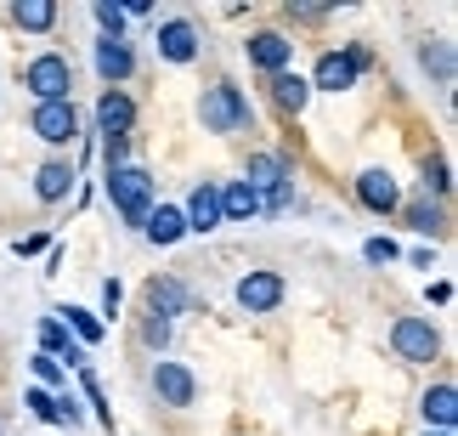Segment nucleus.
I'll return each mask as SVG.
<instances>
[{"label":"nucleus","mask_w":458,"mask_h":436,"mask_svg":"<svg viewBox=\"0 0 458 436\" xmlns=\"http://www.w3.org/2000/svg\"><path fill=\"white\" fill-rule=\"evenodd\" d=\"M40 352H46V357H57V363H85V346L68 335L57 318H46V323H40Z\"/></svg>","instance_id":"obj_20"},{"label":"nucleus","mask_w":458,"mask_h":436,"mask_svg":"<svg viewBox=\"0 0 458 436\" xmlns=\"http://www.w3.org/2000/svg\"><path fill=\"white\" fill-rule=\"evenodd\" d=\"M199 119H204V131H216V136H233V131H250V97L238 91L233 80H216L204 91V102H199Z\"/></svg>","instance_id":"obj_2"},{"label":"nucleus","mask_w":458,"mask_h":436,"mask_svg":"<svg viewBox=\"0 0 458 436\" xmlns=\"http://www.w3.org/2000/svg\"><path fill=\"white\" fill-rule=\"evenodd\" d=\"M142 340L153 346V352H165V346H170V323H165V318H153V312H148V323H142Z\"/></svg>","instance_id":"obj_33"},{"label":"nucleus","mask_w":458,"mask_h":436,"mask_svg":"<svg viewBox=\"0 0 458 436\" xmlns=\"http://www.w3.org/2000/svg\"><path fill=\"white\" fill-rule=\"evenodd\" d=\"M119 306H125V284L108 278V284H102V318H119Z\"/></svg>","instance_id":"obj_34"},{"label":"nucleus","mask_w":458,"mask_h":436,"mask_svg":"<svg viewBox=\"0 0 458 436\" xmlns=\"http://www.w3.org/2000/svg\"><path fill=\"white\" fill-rule=\"evenodd\" d=\"M243 51H250V63H255V68H267V74H284V68L294 63V46H289L277 29L250 34V46H243Z\"/></svg>","instance_id":"obj_12"},{"label":"nucleus","mask_w":458,"mask_h":436,"mask_svg":"<svg viewBox=\"0 0 458 436\" xmlns=\"http://www.w3.org/2000/svg\"><path fill=\"white\" fill-rule=\"evenodd\" d=\"M23 85L34 91V102H68V91H74V63L63 51H40L23 68Z\"/></svg>","instance_id":"obj_3"},{"label":"nucleus","mask_w":458,"mask_h":436,"mask_svg":"<svg viewBox=\"0 0 458 436\" xmlns=\"http://www.w3.org/2000/svg\"><path fill=\"white\" fill-rule=\"evenodd\" d=\"M23 408H34V420H46V425H63V408H57V397H51V391H29Z\"/></svg>","instance_id":"obj_29"},{"label":"nucleus","mask_w":458,"mask_h":436,"mask_svg":"<svg viewBox=\"0 0 458 436\" xmlns=\"http://www.w3.org/2000/svg\"><path fill=\"white\" fill-rule=\"evenodd\" d=\"M260 216V193H250L243 182H226L221 187V221H250Z\"/></svg>","instance_id":"obj_22"},{"label":"nucleus","mask_w":458,"mask_h":436,"mask_svg":"<svg viewBox=\"0 0 458 436\" xmlns=\"http://www.w3.org/2000/svg\"><path fill=\"white\" fill-rule=\"evenodd\" d=\"M102 187H108V199H114V210L125 216L131 227H142L148 210H153V193H158V182H153V170L142 165H125V170H108L102 176Z\"/></svg>","instance_id":"obj_1"},{"label":"nucleus","mask_w":458,"mask_h":436,"mask_svg":"<svg viewBox=\"0 0 458 436\" xmlns=\"http://www.w3.org/2000/svg\"><path fill=\"white\" fill-rule=\"evenodd\" d=\"M402 216H408V227H413V233H442V210H436L430 199L408 204V210H402Z\"/></svg>","instance_id":"obj_27"},{"label":"nucleus","mask_w":458,"mask_h":436,"mask_svg":"<svg viewBox=\"0 0 458 436\" xmlns=\"http://www.w3.org/2000/svg\"><path fill=\"white\" fill-rule=\"evenodd\" d=\"M289 199H294V176H289L284 187H272V193H260V210H284Z\"/></svg>","instance_id":"obj_36"},{"label":"nucleus","mask_w":458,"mask_h":436,"mask_svg":"<svg viewBox=\"0 0 458 436\" xmlns=\"http://www.w3.org/2000/svg\"><path fill=\"white\" fill-rule=\"evenodd\" d=\"M80 386H85V397H91V408H97V420H102V425H114V408H108V397H102V386H97V374H91V369H85V374H80Z\"/></svg>","instance_id":"obj_32"},{"label":"nucleus","mask_w":458,"mask_h":436,"mask_svg":"<svg viewBox=\"0 0 458 436\" xmlns=\"http://www.w3.org/2000/svg\"><path fill=\"white\" fill-rule=\"evenodd\" d=\"M12 23L29 29V34H46V29H57V6H51V0H17Z\"/></svg>","instance_id":"obj_23"},{"label":"nucleus","mask_w":458,"mask_h":436,"mask_svg":"<svg viewBox=\"0 0 458 436\" xmlns=\"http://www.w3.org/2000/svg\"><path fill=\"white\" fill-rule=\"evenodd\" d=\"M447 187H453V170L442 153H425V199H447Z\"/></svg>","instance_id":"obj_25"},{"label":"nucleus","mask_w":458,"mask_h":436,"mask_svg":"<svg viewBox=\"0 0 458 436\" xmlns=\"http://www.w3.org/2000/svg\"><path fill=\"white\" fill-rule=\"evenodd\" d=\"M74 165H68V159H46L40 170H34V199H40V204H63L68 193H74Z\"/></svg>","instance_id":"obj_14"},{"label":"nucleus","mask_w":458,"mask_h":436,"mask_svg":"<svg viewBox=\"0 0 458 436\" xmlns=\"http://www.w3.org/2000/svg\"><path fill=\"white\" fill-rule=\"evenodd\" d=\"M357 199H362V210H374V216H396L402 210V187H396L391 170H362Z\"/></svg>","instance_id":"obj_8"},{"label":"nucleus","mask_w":458,"mask_h":436,"mask_svg":"<svg viewBox=\"0 0 458 436\" xmlns=\"http://www.w3.org/2000/svg\"><path fill=\"white\" fill-rule=\"evenodd\" d=\"M142 233L158 244V250H170V244H182V238H187V221H182V210H175V204H158V210H148Z\"/></svg>","instance_id":"obj_18"},{"label":"nucleus","mask_w":458,"mask_h":436,"mask_svg":"<svg viewBox=\"0 0 458 436\" xmlns=\"http://www.w3.org/2000/svg\"><path fill=\"white\" fill-rule=\"evenodd\" d=\"M425 436H453V431H425Z\"/></svg>","instance_id":"obj_38"},{"label":"nucleus","mask_w":458,"mask_h":436,"mask_svg":"<svg viewBox=\"0 0 458 436\" xmlns=\"http://www.w3.org/2000/svg\"><path fill=\"white\" fill-rule=\"evenodd\" d=\"M158 57H165V63H192V57H199V29H192V17H170V23H158Z\"/></svg>","instance_id":"obj_10"},{"label":"nucleus","mask_w":458,"mask_h":436,"mask_svg":"<svg viewBox=\"0 0 458 436\" xmlns=\"http://www.w3.org/2000/svg\"><path fill=\"white\" fill-rule=\"evenodd\" d=\"M29 369H34V374H40V386H57V391H63V363H57V357H46V352H34V357H29Z\"/></svg>","instance_id":"obj_31"},{"label":"nucleus","mask_w":458,"mask_h":436,"mask_svg":"<svg viewBox=\"0 0 458 436\" xmlns=\"http://www.w3.org/2000/svg\"><path fill=\"white\" fill-rule=\"evenodd\" d=\"M34 136H40L46 148H68L80 136V108H74V97L68 102H34Z\"/></svg>","instance_id":"obj_6"},{"label":"nucleus","mask_w":458,"mask_h":436,"mask_svg":"<svg viewBox=\"0 0 458 436\" xmlns=\"http://www.w3.org/2000/svg\"><path fill=\"white\" fill-rule=\"evenodd\" d=\"M57 318H68L63 329H74L80 346H97L102 335H108V329H102V318H97V312H85V306H68V312H57Z\"/></svg>","instance_id":"obj_24"},{"label":"nucleus","mask_w":458,"mask_h":436,"mask_svg":"<svg viewBox=\"0 0 458 436\" xmlns=\"http://www.w3.org/2000/svg\"><path fill=\"white\" fill-rule=\"evenodd\" d=\"M182 221H187V233H216V227H221V182H199V187H192Z\"/></svg>","instance_id":"obj_9"},{"label":"nucleus","mask_w":458,"mask_h":436,"mask_svg":"<svg viewBox=\"0 0 458 436\" xmlns=\"http://www.w3.org/2000/svg\"><path fill=\"white\" fill-rule=\"evenodd\" d=\"M97 23H102V40H125V12L114 6V0H97Z\"/></svg>","instance_id":"obj_28"},{"label":"nucleus","mask_w":458,"mask_h":436,"mask_svg":"<svg viewBox=\"0 0 458 436\" xmlns=\"http://www.w3.org/2000/svg\"><path fill=\"white\" fill-rule=\"evenodd\" d=\"M419 414H425V431H453V420H458V391H453V380L430 386L425 403H419Z\"/></svg>","instance_id":"obj_17"},{"label":"nucleus","mask_w":458,"mask_h":436,"mask_svg":"<svg viewBox=\"0 0 458 436\" xmlns=\"http://www.w3.org/2000/svg\"><path fill=\"white\" fill-rule=\"evenodd\" d=\"M97 74L108 80V91H119V85L136 74V51H131V40H97Z\"/></svg>","instance_id":"obj_13"},{"label":"nucleus","mask_w":458,"mask_h":436,"mask_svg":"<svg viewBox=\"0 0 458 436\" xmlns=\"http://www.w3.org/2000/svg\"><path fill=\"white\" fill-rule=\"evenodd\" d=\"M419 63H425V68H430V74L442 80V85H453V46H442V40H430L425 51H419Z\"/></svg>","instance_id":"obj_26"},{"label":"nucleus","mask_w":458,"mask_h":436,"mask_svg":"<svg viewBox=\"0 0 458 436\" xmlns=\"http://www.w3.org/2000/svg\"><path fill=\"white\" fill-rule=\"evenodd\" d=\"M362 255L374 261V267H385V261H396V244H391V238H368V244H362Z\"/></svg>","instance_id":"obj_35"},{"label":"nucleus","mask_w":458,"mask_h":436,"mask_svg":"<svg viewBox=\"0 0 458 436\" xmlns=\"http://www.w3.org/2000/svg\"><path fill=\"white\" fill-rule=\"evenodd\" d=\"M294 176L284 153H250V170H243V187L250 193H272V187H284Z\"/></svg>","instance_id":"obj_16"},{"label":"nucleus","mask_w":458,"mask_h":436,"mask_svg":"<svg viewBox=\"0 0 458 436\" xmlns=\"http://www.w3.org/2000/svg\"><path fill=\"white\" fill-rule=\"evenodd\" d=\"M148 312H153V318H182V312H187V289L182 284H175V278H153V284H148Z\"/></svg>","instance_id":"obj_19"},{"label":"nucleus","mask_w":458,"mask_h":436,"mask_svg":"<svg viewBox=\"0 0 458 436\" xmlns=\"http://www.w3.org/2000/svg\"><path fill=\"white\" fill-rule=\"evenodd\" d=\"M284 301V278L277 272H243L238 278V306L243 312H272Z\"/></svg>","instance_id":"obj_11"},{"label":"nucleus","mask_w":458,"mask_h":436,"mask_svg":"<svg viewBox=\"0 0 458 436\" xmlns=\"http://www.w3.org/2000/svg\"><path fill=\"white\" fill-rule=\"evenodd\" d=\"M391 346H396V357H408V363H436L442 357V335H436L430 318H396L391 323Z\"/></svg>","instance_id":"obj_5"},{"label":"nucleus","mask_w":458,"mask_h":436,"mask_svg":"<svg viewBox=\"0 0 458 436\" xmlns=\"http://www.w3.org/2000/svg\"><path fill=\"white\" fill-rule=\"evenodd\" d=\"M272 102L284 114H306V102H311V85L294 74V68H284V74H272Z\"/></svg>","instance_id":"obj_21"},{"label":"nucleus","mask_w":458,"mask_h":436,"mask_svg":"<svg viewBox=\"0 0 458 436\" xmlns=\"http://www.w3.org/2000/svg\"><path fill=\"white\" fill-rule=\"evenodd\" d=\"M102 165H108V170H125L131 165V136H102Z\"/></svg>","instance_id":"obj_30"},{"label":"nucleus","mask_w":458,"mask_h":436,"mask_svg":"<svg viewBox=\"0 0 458 436\" xmlns=\"http://www.w3.org/2000/svg\"><path fill=\"white\" fill-rule=\"evenodd\" d=\"M12 250H17V255H40V250H51V238H46V233H29V238H17Z\"/></svg>","instance_id":"obj_37"},{"label":"nucleus","mask_w":458,"mask_h":436,"mask_svg":"<svg viewBox=\"0 0 458 436\" xmlns=\"http://www.w3.org/2000/svg\"><path fill=\"white\" fill-rule=\"evenodd\" d=\"M131 125H136V102L125 91H102L97 97V131L102 136H131Z\"/></svg>","instance_id":"obj_15"},{"label":"nucleus","mask_w":458,"mask_h":436,"mask_svg":"<svg viewBox=\"0 0 458 436\" xmlns=\"http://www.w3.org/2000/svg\"><path fill=\"white\" fill-rule=\"evenodd\" d=\"M368 68V46H345V51H323V57H317V74L306 80L311 91H351V85H357V74Z\"/></svg>","instance_id":"obj_4"},{"label":"nucleus","mask_w":458,"mask_h":436,"mask_svg":"<svg viewBox=\"0 0 458 436\" xmlns=\"http://www.w3.org/2000/svg\"><path fill=\"white\" fill-rule=\"evenodd\" d=\"M153 391L165 408H192V397H199V380H192L187 363H153Z\"/></svg>","instance_id":"obj_7"}]
</instances>
